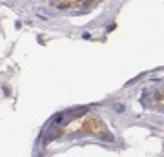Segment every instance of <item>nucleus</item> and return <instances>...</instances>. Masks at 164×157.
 Returning <instances> with one entry per match:
<instances>
[{
	"mask_svg": "<svg viewBox=\"0 0 164 157\" xmlns=\"http://www.w3.org/2000/svg\"><path fill=\"white\" fill-rule=\"evenodd\" d=\"M51 6H57V8H73L77 4L75 2H51Z\"/></svg>",
	"mask_w": 164,
	"mask_h": 157,
	"instance_id": "1",
	"label": "nucleus"
}]
</instances>
